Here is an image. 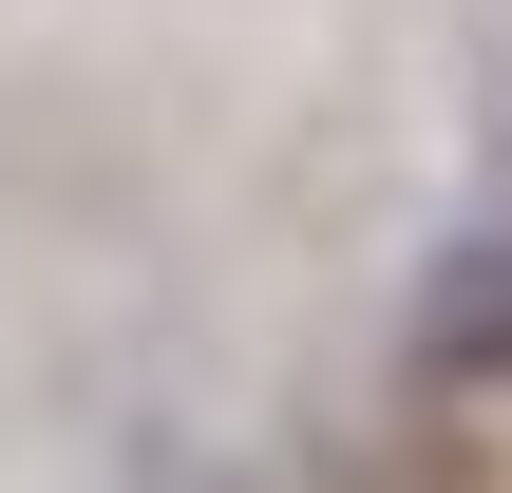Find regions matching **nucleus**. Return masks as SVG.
I'll use <instances>...</instances> for the list:
<instances>
[{
  "instance_id": "nucleus-1",
  "label": "nucleus",
  "mask_w": 512,
  "mask_h": 493,
  "mask_svg": "<svg viewBox=\"0 0 512 493\" xmlns=\"http://www.w3.org/2000/svg\"><path fill=\"white\" fill-rule=\"evenodd\" d=\"M399 361H418L437 399H494V380H512V228H456V247L418 266V304H399Z\"/></svg>"
},
{
  "instance_id": "nucleus-3",
  "label": "nucleus",
  "mask_w": 512,
  "mask_h": 493,
  "mask_svg": "<svg viewBox=\"0 0 512 493\" xmlns=\"http://www.w3.org/2000/svg\"><path fill=\"white\" fill-rule=\"evenodd\" d=\"M475 133H494V171H512V57H494V114H475Z\"/></svg>"
},
{
  "instance_id": "nucleus-2",
  "label": "nucleus",
  "mask_w": 512,
  "mask_h": 493,
  "mask_svg": "<svg viewBox=\"0 0 512 493\" xmlns=\"http://www.w3.org/2000/svg\"><path fill=\"white\" fill-rule=\"evenodd\" d=\"M152 493H266V475H228V456H171V475H152Z\"/></svg>"
}]
</instances>
